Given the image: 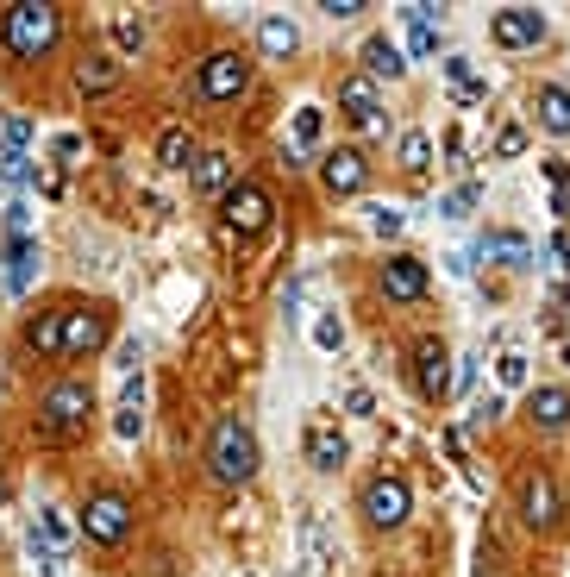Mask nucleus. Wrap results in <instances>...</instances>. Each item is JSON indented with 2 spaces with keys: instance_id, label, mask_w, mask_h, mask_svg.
Instances as JSON below:
<instances>
[{
  "instance_id": "1",
  "label": "nucleus",
  "mask_w": 570,
  "mask_h": 577,
  "mask_svg": "<svg viewBox=\"0 0 570 577\" xmlns=\"http://www.w3.org/2000/svg\"><path fill=\"white\" fill-rule=\"evenodd\" d=\"M88 414H94V383L63 377V383L44 389V402H38V433L44 440H76L88 427Z\"/></svg>"
},
{
  "instance_id": "2",
  "label": "nucleus",
  "mask_w": 570,
  "mask_h": 577,
  "mask_svg": "<svg viewBox=\"0 0 570 577\" xmlns=\"http://www.w3.org/2000/svg\"><path fill=\"white\" fill-rule=\"evenodd\" d=\"M207 477L226 483V490H239V483L257 477V440H251L245 421H220V427H213V440H207Z\"/></svg>"
},
{
  "instance_id": "3",
  "label": "nucleus",
  "mask_w": 570,
  "mask_h": 577,
  "mask_svg": "<svg viewBox=\"0 0 570 577\" xmlns=\"http://www.w3.org/2000/svg\"><path fill=\"white\" fill-rule=\"evenodd\" d=\"M57 32H63V19H57V7H44V0H19V7H7V51L13 57H44L57 44Z\"/></svg>"
},
{
  "instance_id": "4",
  "label": "nucleus",
  "mask_w": 570,
  "mask_h": 577,
  "mask_svg": "<svg viewBox=\"0 0 570 577\" xmlns=\"http://www.w3.org/2000/svg\"><path fill=\"white\" fill-rule=\"evenodd\" d=\"M220 220H226V239H257L270 226V195L257 182H232L220 195Z\"/></svg>"
},
{
  "instance_id": "5",
  "label": "nucleus",
  "mask_w": 570,
  "mask_h": 577,
  "mask_svg": "<svg viewBox=\"0 0 570 577\" xmlns=\"http://www.w3.org/2000/svg\"><path fill=\"white\" fill-rule=\"evenodd\" d=\"M82 534L94 540V546H120L126 534H132V502L120 496V490H101L82 509Z\"/></svg>"
},
{
  "instance_id": "6",
  "label": "nucleus",
  "mask_w": 570,
  "mask_h": 577,
  "mask_svg": "<svg viewBox=\"0 0 570 577\" xmlns=\"http://www.w3.org/2000/svg\"><path fill=\"white\" fill-rule=\"evenodd\" d=\"M245 82H251V63H245L239 51H213V57L201 63V95H207V101H239Z\"/></svg>"
},
{
  "instance_id": "7",
  "label": "nucleus",
  "mask_w": 570,
  "mask_h": 577,
  "mask_svg": "<svg viewBox=\"0 0 570 577\" xmlns=\"http://www.w3.org/2000/svg\"><path fill=\"white\" fill-rule=\"evenodd\" d=\"M301 452H307V465H314V471H339L345 458H351V446H345L339 421H326V414H314V421H307V433H301Z\"/></svg>"
},
{
  "instance_id": "8",
  "label": "nucleus",
  "mask_w": 570,
  "mask_h": 577,
  "mask_svg": "<svg viewBox=\"0 0 570 577\" xmlns=\"http://www.w3.org/2000/svg\"><path fill=\"white\" fill-rule=\"evenodd\" d=\"M408 509H414V490L401 477H376L370 490H364V515L376 521V527H401L408 521Z\"/></svg>"
},
{
  "instance_id": "9",
  "label": "nucleus",
  "mask_w": 570,
  "mask_h": 577,
  "mask_svg": "<svg viewBox=\"0 0 570 577\" xmlns=\"http://www.w3.org/2000/svg\"><path fill=\"white\" fill-rule=\"evenodd\" d=\"M339 107L351 113V120H358V132H370V138H383V132H389V126H383V107H376V82L364 76V69L339 82Z\"/></svg>"
},
{
  "instance_id": "10",
  "label": "nucleus",
  "mask_w": 570,
  "mask_h": 577,
  "mask_svg": "<svg viewBox=\"0 0 570 577\" xmlns=\"http://www.w3.org/2000/svg\"><path fill=\"white\" fill-rule=\"evenodd\" d=\"M107 345V314L101 308H69L63 314V358H88Z\"/></svg>"
},
{
  "instance_id": "11",
  "label": "nucleus",
  "mask_w": 570,
  "mask_h": 577,
  "mask_svg": "<svg viewBox=\"0 0 570 577\" xmlns=\"http://www.w3.org/2000/svg\"><path fill=\"white\" fill-rule=\"evenodd\" d=\"M489 32H495V44H502V51H527V44L545 38V13H539V7H502Z\"/></svg>"
},
{
  "instance_id": "12",
  "label": "nucleus",
  "mask_w": 570,
  "mask_h": 577,
  "mask_svg": "<svg viewBox=\"0 0 570 577\" xmlns=\"http://www.w3.org/2000/svg\"><path fill=\"white\" fill-rule=\"evenodd\" d=\"M414 383H420L426 402H439L445 389H451V352H445L439 339H420L414 345Z\"/></svg>"
},
{
  "instance_id": "13",
  "label": "nucleus",
  "mask_w": 570,
  "mask_h": 577,
  "mask_svg": "<svg viewBox=\"0 0 570 577\" xmlns=\"http://www.w3.org/2000/svg\"><path fill=\"white\" fill-rule=\"evenodd\" d=\"M520 521H527V527H552L558 521V483L545 471L520 477Z\"/></svg>"
},
{
  "instance_id": "14",
  "label": "nucleus",
  "mask_w": 570,
  "mask_h": 577,
  "mask_svg": "<svg viewBox=\"0 0 570 577\" xmlns=\"http://www.w3.org/2000/svg\"><path fill=\"white\" fill-rule=\"evenodd\" d=\"M320 176H326L332 195H364L370 164H364V151H326V157H320Z\"/></svg>"
},
{
  "instance_id": "15",
  "label": "nucleus",
  "mask_w": 570,
  "mask_h": 577,
  "mask_svg": "<svg viewBox=\"0 0 570 577\" xmlns=\"http://www.w3.org/2000/svg\"><path fill=\"white\" fill-rule=\"evenodd\" d=\"M426 283H433V276H426V264H420V258H408V251L383 264V295H389V302H420Z\"/></svg>"
},
{
  "instance_id": "16",
  "label": "nucleus",
  "mask_w": 570,
  "mask_h": 577,
  "mask_svg": "<svg viewBox=\"0 0 570 577\" xmlns=\"http://www.w3.org/2000/svg\"><path fill=\"white\" fill-rule=\"evenodd\" d=\"M527 414H533V427L564 433V427H570V389H558V383L533 389V396H527Z\"/></svg>"
},
{
  "instance_id": "17",
  "label": "nucleus",
  "mask_w": 570,
  "mask_h": 577,
  "mask_svg": "<svg viewBox=\"0 0 570 577\" xmlns=\"http://www.w3.org/2000/svg\"><path fill=\"white\" fill-rule=\"evenodd\" d=\"M477 258H483V264H508V270H527V264H533V245L520 239V233H483V239H477Z\"/></svg>"
},
{
  "instance_id": "18",
  "label": "nucleus",
  "mask_w": 570,
  "mask_h": 577,
  "mask_svg": "<svg viewBox=\"0 0 570 577\" xmlns=\"http://www.w3.org/2000/svg\"><path fill=\"white\" fill-rule=\"evenodd\" d=\"M301 552H307V571L339 565V546H332V527H326V515H301Z\"/></svg>"
},
{
  "instance_id": "19",
  "label": "nucleus",
  "mask_w": 570,
  "mask_h": 577,
  "mask_svg": "<svg viewBox=\"0 0 570 577\" xmlns=\"http://www.w3.org/2000/svg\"><path fill=\"white\" fill-rule=\"evenodd\" d=\"M38 239H7V289L13 295H26L32 289V276H38Z\"/></svg>"
},
{
  "instance_id": "20",
  "label": "nucleus",
  "mask_w": 570,
  "mask_h": 577,
  "mask_svg": "<svg viewBox=\"0 0 570 577\" xmlns=\"http://www.w3.org/2000/svg\"><path fill=\"white\" fill-rule=\"evenodd\" d=\"M26 540L63 559V552H69V540H76V527L63 521V509H38V521H32V534H26Z\"/></svg>"
},
{
  "instance_id": "21",
  "label": "nucleus",
  "mask_w": 570,
  "mask_h": 577,
  "mask_svg": "<svg viewBox=\"0 0 570 577\" xmlns=\"http://www.w3.org/2000/svg\"><path fill=\"white\" fill-rule=\"evenodd\" d=\"M439 69H445V82L458 88V101H464V107H477V101H489V82L477 76V69H470V57H445Z\"/></svg>"
},
{
  "instance_id": "22",
  "label": "nucleus",
  "mask_w": 570,
  "mask_h": 577,
  "mask_svg": "<svg viewBox=\"0 0 570 577\" xmlns=\"http://www.w3.org/2000/svg\"><path fill=\"white\" fill-rule=\"evenodd\" d=\"M195 189L201 195H226L232 189V157L226 151H201L195 157Z\"/></svg>"
},
{
  "instance_id": "23",
  "label": "nucleus",
  "mask_w": 570,
  "mask_h": 577,
  "mask_svg": "<svg viewBox=\"0 0 570 577\" xmlns=\"http://www.w3.org/2000/svg\"><path fill=\"white\" fill-rule=\"evenodd\" d=\"M63 314H69V308H57V314H38L32 327H26V345H32L38 358H63Z\"/></svg>"
},
{
  "instance_id": "24",
  "label": "nucleus",
  "mask_w": 570,
  "mask_h": 577,
  "mask_svg": "<svg viewBox=\"0 0 570 577\" xmlns=\"http://www.w3.org/2000/svg\"><path fill=\"white\" fill-rule=\"evenodd\" d=\"M539 126L545 132H558V138H570V88H539Z\"/></svg>"
},
{
  "instance_id": "25",
  "label": "nucleus",
  "mask_w": 570,
  "mask_h": 577,
  "mask_svg": "<svg viewBox=\"0 0 570 577\" xmlns=\"http://www.w3.org/2000/svg\"><path fill=\"white\" fill-rule=\"evenodd\" d=\"M401 69H408V63H401V51H395V44L383 38V32H376V38H364V76H401Z\"/></svg>"
},
{
  "instance_id": "26",
  "label": "nucleus",
  "mask_w": 570,
  "mask_h": 577,
  "mask_svg": "<svg viewBox=\"0 0 570 577\" xmlns=\"http://www.w3.org/2000/svg\"><path fill=\"white\" fill-rule=\"evenodd\" d=\"M295 44H301L295 19H289V13H264V57H289Z\"/></svg>"
},
{
  "instance_id": "27",
  "label": "nucleus",
  "mask_w": 570,
  "mask_h": 577,
  "mask_svg": "<svg viewBox=\"0 0 570 577\" xmlns=\"http://www.w3.org/2000/svg\"><path fill=\"white\" fill-rule=\"evenodd\" d=\"M188 157H195V138H188V126H170L157 138V164L163 170H188Z\"/></svg>"
},
{
  "instance_id": "28",
  "label": "nucleus",
  "mask_w": 570,
  "mask_h": 577,
  "mask_svg": "<svg viewBox=\"0 0 570 577\" xmlns=\"http://www.w3.org/2000/svg\"><path fill=\"white\" fill-rule=\"evenodd\" d=\"M113 82H120V69H113L107 57H82L76 63V88H82V95H107Z\"/></svg>"
},
{
  "instance_id": "29",
  "label": "nucleus",
  "mask_w": 570,
  "mask_h": 577,
  "mask_svg": "<svg viewBox=\"0 0 570 577\" xmlns=\"http://www.w3.org/2000/svg\"><path fill=\"white\" fill-rule=\"evenodd\" d=\"M401 170H408V176H426V170H433V138H426V132H401Z\"/></svg>"
},
{
  "instance_id": "30",
  "label": "nucleus",
  "mask_w": 570,
  "mask_h": 577,
  "mask_svg": "<svg viewBox=\"0 0 570 577\" xmlns=\"http://www.w3.org/2000/svg\"><path fill=\"white\" fill-rule=\"evenodd\" d=\"M113 433L132 446L138 433H145V402H120V408H113Z\"/></svg>"
},
{
  "instance_id": "31",
  "label": "nucleus",
  "mask_w": 570,
  "mask_h": 577,
  "mask_svg": "<svg viewBox=\"0 0 570 577\" xmlns=\"http://www.w3.org/2000/svg\"><path fill=\"white\" fill-rule=\"evenodd\" d=\"M320 126H326V113H320V107H295V151L320 145Z\"/></svg>"
},
{
  "instance_id": "32",
  "label": "nucleus",
  "mask_w": 570,
  "mask_h": 577,
  "mask_svg": "<svg viewBox=\"0 0 570 577\" xmlns=\"http://www.w3.org/2000/svg\"><path fill=\"white\" fill-rule=\"evenodd\" d=\"M314 345H320V352H339V345H345V320L332 308H320V320H314Z\"/></svg>"
},
{
  "instance_id": "33",
  "label": "nucleus",
  "mask_w": 570,
  "mask_h": 577,
  "mask_svg": "<svg viewBox=\"0 0 570 577\" xmlns=\"http://www.w3.org/2000/svg\"><path fill=\"white\" fill-rule=\"evenodd\" d=\"M527 358H520V352H502V358H495V383H502V389H527Z\"/></svg>"
},
{
  "instance_id": "34",
  "label": "nucleus",
  "mask_w": 570,
  "mask_h": 577,
  "mask_svg": "<svg viewBox=\"0 0 570 577\" xmlns=\"http://www.w3.org/2000/svg\"><path fill=\"white\" fill-rule=\"evenodd\" d=\"M113 44H120V51H138V44H145V19H138V13H113Z\"/></svg>"
},
{
  "instance_id": "35",
  "label": "nucleus",
  "mask_w": 570,
  "mask_h": 577,
  "mask_svg": "<svg viewBox=\"0 0 570 577\" xmlns=\"http://www.w3.org/2000/svg\"><path fill=\"white\" fill-rule=\"evenodd\" d=\"M0 182H13V189H19V182H38L32 157L26 151H0Z\"/></svg>"
},
{
  "instance_id": "36",
  "label": "nucleus",
  "mask_w": 570,
  "mask_h": 577,
  "mask_svg": "<svg viewBox=\"0 0 570 577\" xmlns=\"http://www.w3.org/2000/svg\"><path fill=\"white\" fill-rule=\"evenodd\" d=\"M477 201H483V189H477V182H464V189H451V195L439 201V214H445V220H464Z\"/></svg>"
},
{
  "instance_id": "37",
  "label": "nucleus",
  "mask_w": 570,
  "mask_h": 577,
  "mask_svg": "<svg viewBox=\"0 0 570 577\" xmlns=\"http://www.w3.org/2000/svg\"><path fill=\"white\" fill-rule=\"evenodd\" d=\"M32 145V120L26 113H7V126H0V151H26Z\"/></svg>"
},
{
  "instance_id": "38",
  "label": "nucleus",
  "mask_w": 570,
  "mask_h": 577,
  "mask_svg": "<svg viewBox=\"0 0 570 577\" xmlns=\"http://www.w3.org/2000/svg\"><path fill=\"white\" fill-rule=\"evenodd\" d=\"M401 226H408V214H401V207H370V233H376V239H395Z\"/></svg>"
},
{
  "instance_id": "39",
  "label": "nucleus",
  "mask_w": 570,
  "mask_h": 577,
  "mask_svg": "<svg viewBox=\"0 0 570 577\" xmlns=\"http://www.w3.org/2000/svg\"><path fill=\"white\" fill-rule=\"evenodd\" d=\"M7 239H32V207L26 201H7Z\"/></svg>"
},
{
  "instance_id": "40",
  "label": "nucleus",
  "mask_w": 570,
  "mask_h": 577,
  "mask_svg": "<svg viewBox=\"0 0 570 577\" xmlns=\"http://www.w3.org/2000/svg\"><path fill=\"white\" fill-rule=\"evenodd\" d=\"M520 151H527V132H520V126H502V132H495V157H520Z\"/></svg>"
},
{
  "instance_id": "41",
  "label": "nucleus",
  "mask_w": 570,
  "mask_h": 577,
  "mask_svg": "<svg viewBox=\"0 0 570 577\" xmlns=\"http://www.w3.org/2000/svg\"><path fill=\"white\" fill-rule=\"evenodd\" d=\"M113 371H120V383L138 377V339H120V352H113Z\"/></svg>"
},
{
  "instance_id": "42",
  "label": "nucleus",
  "mask_w": 570,
  "mask_h": 577,
  "mask_svg": "<svg viewBox=\"0 0 570 577\" xmlns=\"http://www.w3.org/2000/svg\"><path fill=\"white\" fill-rule=\"evenodd\" d=\"M495 414H502V396H495V389H489V396H483L477 408H470V427H489Z\"/></svg>"
},
{
  "instance_id": "43",
  "label": "nucleus",
  "mask_w": 570,
  "mask_h": 577,
  "mask_svg": "<svg viewBox=\"0 0 570 577\" xmlns=\"http://www.w3.org/2000/svg\"><path fill=\"white\" fill-rule=\"evenodd\" d=\"M408 51H414V57H433V51H439V32H433V26H414Z\"/></svg>"
},
{
  "instance_id": "44",
  "label": "nucleus",
  "mask_w": 570,
  "mask_h": 577,
  "mask_svg": "<svg viewBox=\"0 0 570 577\" xmlns=\"http://www.w3.org/2000/svg\"><path fill=\"white\" fill-rule=\"evenodd\" d=\"M370 408H376V396H370L364 383H351V389H345V414H370Z\"/></svg>"
},
{
  "instance_id": "45",
  "label": "nucleus",
  "mask_w": 570,
  "mask_h": 577,
  "mask_svg": "<svg viewBox=\"0 0 570 577\" xmlns=\"http://www.w3.org/2000/svg\"><path fill=\"white\" fill-rule=\"evenodd\" d=\"M320 13H326V19H358L364 0H320Z\"/></svg>"
},
{
  "instance_id": "46",
  "label": "nucleus",
  "mask_w": 570,
  "mask_h": 577,
  "mask_svg": "<svg viewBox=\"0 0 570 577\" xmlns=\"http://www.w3.org/2000/svg\"><path fill=\"white\" fill-rule=\"evenodd\" d=\"M51 151H57V157H63V164H69V157H76V151H82V138H76V132H57V145H51Z\"/></svg>"
},
{
  "instance_id": "47",
  "label": "nucleus",
  "mask_w": 570,
  "mask_h": 577,
  "mask_svg": "<svg viewBox=\"0 0 570 577\" xmlns=\"http://www.w3.org/2000/svg\"><path fill=\"white\" fill-rule=\"evenodd\" d=\"M545 176H552L558 189H570V164H564V157H545Z\"/></svg>"
},
{
  "instance_id": "48",
  "label": "nucleus",
  "mask_w": 570,
  "mask_h": 577,
  "mask_svg": "<svg viewBox=\"0 0 570 577\" xmlns=\"http://www.w3.org/2000/svg\"><path fill=\"white\" fill-rule=\"evenodd\" d=\"M552 251H558V258H564V270H570V233H564V239H558Z\"/></svg>"
},
{
  "instance_id": "49",
  "label": "nucleus",
  "mask_w": 570,
  "mask_h": 577,
  "mask_svg": "<svg viewBox=\"0 0 570 577\" xmlns=\"http://www.w3.org/2000/svg\"><path fill=\"white\" fill-rule=\"evenodd\" d=\"M558 214H564V220H570V189H564V195H558Z\"/></svg>"
},
{
  "instance_id": "50",
  "label": "nucleus",
  "mask_w": 570,
  "mask_h": 577,
  "mask_svg": "<svg viewBox=\"0 0 570 577\" xmlns=\"http://www.w3.org/2000/svg\"><path fill=\"white\" fill-rule=\"evenodd\" d=\"M0 126H7V113H0Z\"/></svg>"
}]
</instances>
